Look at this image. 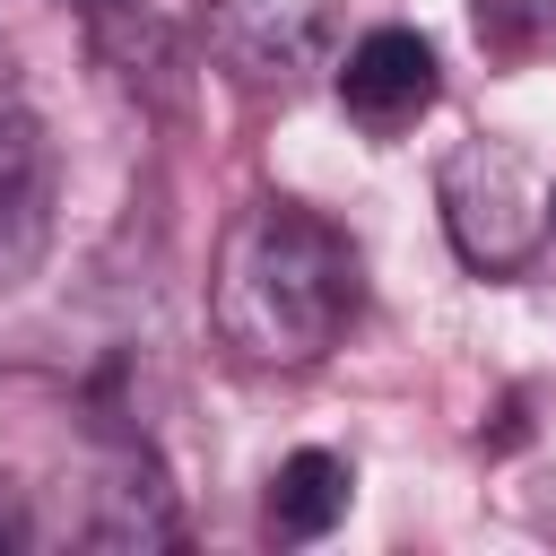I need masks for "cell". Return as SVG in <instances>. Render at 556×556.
Wrapping results in <instances>:
<instances>
[{
  "label": "cell",
  "mask_w": 556,
  "mask_h": 556,
  "mask_svg": "<svg viewBox=\"0 0 556 556\" xmlns=\"http://www.w3.org/2000/svg\"><path fill=\"white\" fill-rule=\"evenodd\" d=\"M365 269L348 226H330L304 200H252L208 261V321L243 365H321L339 330L356 321Z\"/></svg>",
  "instance_id": "6da1fadb"
},
{
  "label": "cell",
  "mask_w": 556,
  "mask_h": 556,
  "mask_svg": "<svg viewBox=\"0 0 556 556\" xmlns=\"http://www.w3.org/2000/svg\"><path fill=\"white\" fill-rule=\"evenodd\" d=\"M434 208H443L460 269H478V278H513L547 243V191L513 139H460L434 165Z\"/></svg>",
  "instance_id": "7a4b0ae2"
},
{
  "label": "cell",
  "mask_w": 556,
  "mask_h": 556,
  "mask_svg": "<svg viewBox=\"0 0 556 556\" xmlns=\"http://www.w3.org/2000/svg\"><path fill=\"white\" fill-rule=\"evenodd\" d=\"M339 0H208L200 35L235 87H295L330 43Z\"/></svg>",
  "instance_id": "3957f363"
},
{
  "label": "cell",
  "mask_w": 556,
  "mask_h": 556,
  "mask_svg": "<svg viewBox=\"0 0 556 556\" xmlns=\"http://www.w3.org/2000/svg\"><path fill=\"white\" fill-rule=\"evenodd\" d=\"M434 96H443V70H434V43H426L417 26H374V35H356L348 61H339V104H348V122H365L374 139H400Z\"/></svg>",
  "instance_id": "277c9868"
},
{
  "label": "cell",
  "mask_w": 556,
  "mask_h": 556,
  "mask_svg": "<svg viewBox=\"0 0 556 556\" xmlns=\"http://www.w3.org/2000/svg\"><path fill=\"white\" fill-rule=\"evenodd\" d=\"M52 243V139L43 122L0 96V287H17Z\"/></svg>",
  "instance_id": "5b68a950"
},
{
  "label": "cell",
  "mask_w": 556,
  "mask_h": 556,
  "mask_svg": "<svg viewBox=\"0 0 556 556\" xmlns=\"http://www.w3.org/2000/svg\"><path fill=\"white\" fill-rule=\"evenodd\" d=\"M70 539H87V547H113V556L174 547V495H165V478H156V460H148L139 443H122V452H113V460L87 478Z\"/></svg>",
  "instance_id": "8992f818"
},
{
  "label": "cell",
  "mask_w": 556,
  "mask_h": 556,
  "mask_svg": "<svg viewBox=\"0 0 556 556\" xmlns=\"http://www.w3.org/2000/svg\"><path fill=\"white\" fill-rule=\"evenodd\" d=\"M96 52H104V70H113L130 96H148V104H165V113H174L182 87H191V70H182L165 17L130 9V0H96Z\"/></svg>",
  "instance_id": "52a82bcc"
},
{
  "label": "cell",
  "mask_w": 556,
  "mask_h": 556,
  "mask_svg": "<svg viewBox=\"0 0 556 556\" xmlns=\"http://www.w3.org/2000/svg\"><path fill=\"white\" fill-rule=\"evenodd\" d=\"M348 495H356V469L339 452H287L269 469L261 521H269V539H330L348 521Z\"/></svg>",
  "instance_id": "ba28073f"
},
{
  "label": "cell",
  "mask_w": 556,
  "mask_h": 556,
  "mask_svg": "<svg viewBox=\"0 0 556 556\" xmlns=\"http://www.w3.org/2000/svg\"><path fill=\"white\" fill-rule=\"evenodd\" d=\"M17 539H26V521H17V504L0 495V547H17Z\"/></svg>",
  "instance_id": "9c48e42d"
},
{
  "label": "cell",
  "mask_w": 556,
  "mask_h": 556,
  "mask_svg": "<svg viewBox=\"0 0 556 556\" xmlns=\"http://www.w3.org/2000/svg\"><path fill=\"white\" fill-rule=\"evenodd\" d=\"M547 226H556V191H547Z\"/></svg>",
  "instance_id": "30bf717a"
},
{
  "label": "cell",
  "mask_w": 556,
  "mask_h": 556,
  "mask_svg": "<svg viewBox=\"0 0 556 556\" xmlns=\"http://www.w3.org/2000/svg\"><path fill=\"white\" fill-rule=\"evenodd\" d=\"M547 17H556V0H547Z\"/></svg>",
  "instance_id": "8fae6325"
}]
</instances>
